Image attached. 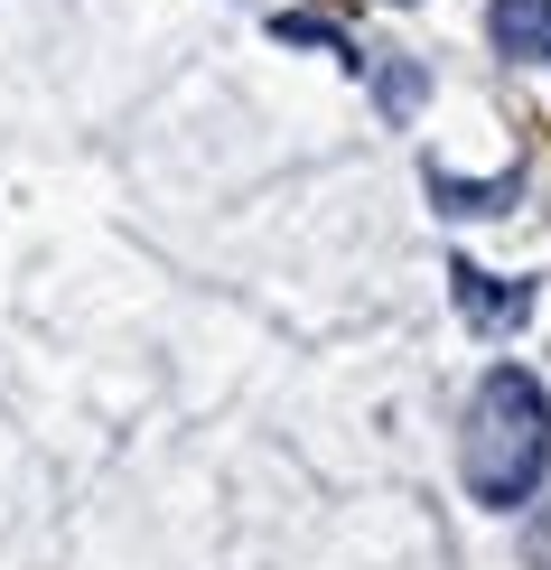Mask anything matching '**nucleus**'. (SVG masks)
<instances>
[{
  "label": "nucleus",
  "instance_id": "6",
  "mask_svg": "<svg viewBox=\"0 0 551 570\" xmlns=\"http://www.w3.org/2000/svg\"><path fill=\"white\" fill-rule=\"evenodd\" d=\"M421 94H430L421 66H383V104H393V112H421Z\"/></svg>",
  "mask_w": 551,
  "mask_h": 570
},
{
  "label": "nucleus",
  "instance_id": "2",
  "mask_svg": "<svg viewBox=\"0 0 551 570\" xmlns=\"http://www.w3.org/2000/svg\"><path fill=\"white\" fill-rule=\"evenodd\" d=\"M449 299H459V318L486 327V337H505V327L533 318V291H523V281H495V272H476V263H449Z\"/></svg>",
  "mask_w": 551,
  "mask_h": 570
},
{
  "label": "nucleus",
  "instance_id": "1",
  "mask_svg": "<svg viewBox=\"0 0 551 570\" xmlns=\"http://www.w3.org/2000/svg\"><path fill=\"white\" fill-rule=\"evenodd\" d=\"M459 468H468V495L486 514L533 505V487L551 478V393L523 365H486V384H476V402H468Z\"/></svg>",
  "mask_w": 551,
  "mask_h": 570
},
{
  "label": "nucleus",
  "instance_id": "5",
  "mask_svg": "<svg viewBox=\"0 0 551 570\" xmlns=\"http://www.w3.org/2000/svg\"><path fill=\"white\" fill-rule=\"evenodd\" d=\"M272 38H291V47H327L337 66H365V57L346 47V29H337V19H299V10H281V19H272Z\"/></svg>",
  "mask_w": 551,
  "mask_h": 570
},
{
  "label": "nucleus",
  "instance_id": "3",
  "mask_svg": "<svg viewBox=\"0 0 551 570\" xmlns=\"http://www.w3.org/2000/svg\"><path fill=\"white\" fill-rule=\"evenodd\" d=\"M486 38L514 66H542L551 57V0H486Z\"/></svg>",
  "mask_w": 551,
  "mask_h": 570
},
{
  "label": "nucleus",
  "instance_id": "4",
  "mask_svg": "<svg viewBox=\"0 0 551 570\" xmlns=\"http://www.w3.org/2000/svg\"><path fill=\"white\" fill-rule=\"evenodd\" d=\"M430 197H440V216H505L514 206V178H449V169H430Z\"/></svg>",
  "mask_w": 551,
  "mask_h": 570
}]
</instances>
